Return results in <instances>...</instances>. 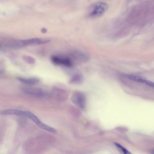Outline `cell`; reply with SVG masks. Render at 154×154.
Segmentation results:
<instances>
[{"instance_id":"cell-6","label":"cell","mask_w":154,"mask_h":154,"mask_svg":"<svg viewBox=\"0 0 154 154\" xmlns=\"http://www.w3.org/2000/svg\"><path fill=\"white\" fill-rule=\"evenodd\" d=\"M23 116H25L29 118L35 123L38 126L42 129L45 124L39 120L37 116L31 112L23 111Z\"/></svg>"},{"instance_id":"cell-4","label":"cell","mask_w":154,"mask_h":154,"mask_svg":"<svg viewBox=\"0 0 154 154\" xmlns=\"http://www.w3.org/2000/svg\"><path fill=\"white\" fill-rule=\"evenodd\" d=\"M22 90L25 93L35 97L42 98L46 96V93L43 90L38 88L31 87H24Z\"/></svg>"},{"instance_id":"cell-1","label":"cell","mask_w":154,"mask_h":154,"mask_svg":"<svg viewBox=\"0 0 154 154\" xmlns=\"http://www.w3.org/2000/svg\"><path fill=\"white\" fill-rule=\"evenodd\" d=\"M2 43L3 45L6 47L17 49L28 46L34 45V38L26 40H19L10 39L3 40Z\"/></svg>"},{"instance_id":"cell-5","label":"cell","mask_w":154,"mask_h":154,"mask_svg":"<svg viewBox=\"0 0 154 154\" xmlns=\"http://www.w3.org/2000/svg\"><path fill=\"white\" fill-rule=\"evenodd\" d=\"M51 60L56 65H62L67 67H71L72 64L71 59L68 57L53 56L51 57Z\"/></svg>"},{"instance_id":"cell-9","label":"cell","mask_w":154,"mask_h":154,"mask_svg":"<svg viewBox=\"0 0 154 154\" xmlns=\"http://www.w3.org/2000/svg\"><path fill=\"white\" fill-rule=\"evenodd\" d=\"M83 78L82 76L80 74L76 73L70 78L69 82L71 84L79 85L82 83Z\"/></svg>"},{"instance_id":"cell-14","label":"cell","mask_w":154,"mask_h":154,"mask_svg":"<svg viewBox=\"0 0 154 154\" xmlns=\"http://www.w3.org/2000/svg\"><path fill=\"white\" fill-rule=\"evenodd\" d=\"M153 154H154V151H153Z\"/></svg>"},{"instance_id":"cell-11","label":"cell","mask_w":154,"mask_h":154,"mask_svg":"<svg viewBox=\"0 0 154 154\" xmlns=\"http://www.w3.org/2000/svg\"><path fill=\"white\" fill-rule=\"evenodd\" d=\"M115 144L118 149L123 154H131L130 152L120 144L116 143Z\"/></svg>"},{"instance_id":"cell-12","label":"cell","mask_w":154,"mask_h":154,"mask_svg":"<svg viewBox=\"0 0 154 154\" xmlns=\"http://www.w3.org/2000/svg\"><path fill=\"white\" fill-rule=\"evenodd\" d=\"M23 58L26 62L28 63L32 64H34L35 62V59L32 57L29 56H24Z\"/></svg>"},{"instance_id":"cell-10","label":"cell","mask_w":154,"mask_h":154,"mask_svg":"<svg viewBox=\"0 0 154 154\" xmlns=\"http://www.w3.org/2000/svg\"><path fill=\"white\" fill-rule=\"evenodd\" d=\"M23 111L16 109H9L2 111L1 114L2 115H14L19 116L22 115Z\"/></svg>"},{"instance_id":"cell-3","label":"cell","mask_w":154,"mask_h":154,"mask_svg":"<svg viewBox=\"0 0 154 154\" xmlns=\"http://www.w3.org/2000/svg\"><path fill=\"white\" fill-rule=\"evenodd\" d=\"M72 102L77 107L82 110L86 107V98L84 94L80 92H75L72 96Z\"/></svg>"},{"instance_id":"cell-2","label":"cell","mask_w":154,"mask_h":154,"mask_svg":"<svg viewBox=\"0 0 154 154\" xmlns=\"http://www.w3.org/2000/svg\"><path fill=\"white\" fill-rule=\"evenodd\" d=\"M108 8L107 4L105 2H98L92 6L89 12V16L92 17L100 16L106 12Z\"/></svg>"},{"instance_id":"cell-13","label":"cell","mask_w":154,"mask_h":154,"mask_svg":"<svg viewBox=\"0 0 154 154\" xmlns=\"http://www.w3.org/2000/svg\"><path fill=\"white\" fill-rule=\"evenodd\" d=\"M42 32H43V33H45L47 32V30L45 28H43L41 30Z\"/></svg>"},{"instance_id":"cell-7","label":"cell","mask_w":154,"mask_h":154,"mask_svg":"<svg viewBox=\"0 0 154 154\" xmlns=\"http://www.w3.org/2000/svg\"><path fill=\"white\" fill-rule=\"evenodd\" d=\"M123 76L129 80L138 82L144 83L146 84L148 81L142 77L133 75L124 74L123 75Z\"/></svg>"},{"instance_id":"cell-8","label":"cell","mask_w":154,"mask_h":154,"mask_svg":"<svg viewBox=\"0 0 154 154\" xmlns=\"http://www.w3.org/2000/svg\"><path fill=\"white\" fill-rule=\"evenodd\" d=\"M18 80L22 83L28 85H34L37 84L39 81V79L37 78H25L19 77Z\"/></svg>"}]
</instances>
